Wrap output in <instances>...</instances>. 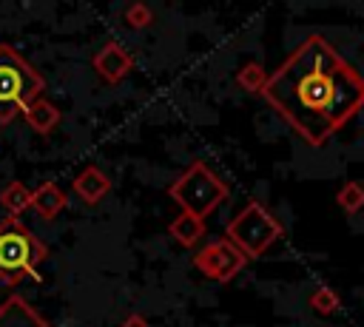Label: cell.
Returning a JSON list of instances; mask_svg holds the SVG:
<instances>
[{
	"mask_svg": "<svg viewBox=\"0 0 364 327\" xmlns=\"http://www.w3.org/2000/svg\"><path fill=\"white\" fill-rule=\"evenodd\" d=\"M262 97L301 142L321 148L364 111V77L327 37L310 34L270 71Z\"/></svg>",
	"mask_w": 364,
	"mask_h": 327,
	"instance_id": "obj_1",
	"label": "cell"
},
{
	"mask_svg": "<svg viewBox=\"0 0 364 327\" xmlns=\"http://www.w3.org/2000/svg\"><path fill=\"white\" fill-rule=\"evenodd\" d=\"M46 91L43 74L9 43H0V125L23 117Z\"/></svg>",
	"mask_w": 364,
	"mask_h": 327,
	"instance_id": "obj_2",
	"label": "cell"
},
{
	"mask_svg": "<svg viewBox=\"0 0 364 327\" xmlns=\"http://www.w3.org/2000/svg\"><path fill=\"white\" fill-rule=\"evenodd\" d=\"M168 196L179 205V210L185 213H193L199 219H208L228 196H230V188L228 182L210 171L202 159H193L171 185H168Z\"/></svg>",
	"mask_w": 364,
	"mask_h": 327,
	"instance_id": "obj_3",
	"label": "cell"
},
{
	"mask_svg": "<svg viewBox=\"0 0 364 327\" xmlns=\"http://www.w3.org/2000/svg\"><path fill=\"white\" fill-rule=\"evenodd\" d=\"M46 256H48L46 242L37 239L23 225V219L6 216L0 222V282L17 284L20 279L31 276Z\"/></svg>",
	"mask_w": 364,
	"mask_h": 327,
	"instance_id": "obj_4",
	"label": "cell"
},
{
	"mask_svg": "<svg viewBox=\"0 0 364 327\" xmlns=\"http://www.w3.org/2000/svg\"><path fill=\"white\" fill-rule=\"evenodd\" d=\"M282 236H284V225L256 199H250L225 227V239L233 242L247 256V262L264 256Z\"/></svg>",
	"mask_w": 364,
	"mask_h": 327,
	"instance_id": "obj_5",
	"label": "cell"
},
{
	"mask_svg": "<svg viewBox=\"0 0 364 327\" xmlns=\"http://www.w3.org/2000/svg\"><path fill=\"white\" fill-rule=\"evenodd\" d=\"M245 264H247V256H245L233 242H228V239H213V242L202 245V247L193 253V267H196L205 279H210V282H216V284L233 282V279L245 270Z\"/></svg>",
	"mask_w": 364,
	"mask_h": 327,
	"instance_id": "obj_6",
	"label": "cell"
},
{
	"mask_svg": "<svg viewBox=\"0 0 364 327\" xmlns=\"http://www.w3.org/2000/svg\"><path fill=\"white\" fill-rule=\"evenodd\" d=\"M91 68H94V74H97L102 82L117 85V82H122V80L131 74L134 57H131V51H125L119 43H105V45L94 54Z\"/></svg>",
	"mask_w": 364,
	"mask_h": 327,
	"instance_id": "obj_7",
	"label": "cell"
},
{
	"mask_svg": "<svg viewBox=\"0 0 364 327\" xmlns=\"http://www.w3.org/2000/svg\"><path fill=\"white\" fill-rule=\"evenodd\" d=\"M71 191L82 205H100L111 193V176L97 165H85L71 179Z\"/></svg>",
	"mask_w": 364,
	"mask_h": 327,
	"instance_id": "obj_8",
	"label": "cell"
},
{
	"mask_svg": "<svg viewBox=\"0 0 364 327\" xmlns=\"http://www.w3.org/2000/svg\"><path fill=\"white\" fill-rule=\"evenodd\" d=\"M0 327H51L26 299L9 296L0 301Z\"/></svg>",
	"mask_w": 364,
	"mask_h": 327,
	"instance_id": "obj_9",
	"label": "cell"
},
{
	"mask_svg": "<svg viewBox=\"0 0 364 327\" xmlns=\"http://www.w3.org/2000/svg\"><path fill=\"white\" fill-rule=\"evenodd\" d=\"M68 205V193L57 185V182H43L34 188V196H31V208L37 210L40 219H57Z\"/></svg>",
	"mask_w": 364,
	"mask_h": 327,
	"instance_id": "obj_10",
	"label": "cell"
},
{
	"mask_svg": "<svg viewBox=\"0 0 364 327\" xmlns=\"http://www.w3.org/2000/svg\"><path fill=\"white\" fill-rule=\"evenodd\" d=\"M205 219H199V216H193V213H185V210H179L173 219H171V225H168V233H171V239L173 242H179L182 247H188V250H193L202 239H205Z\"/></svg>",
	"mask_w": 364,
	"mask_h": 327,
	"instance_id": "obj_11",
	"label": "cell"
},
{
	"mask_svg": "<svg viewBox=\"0 0 364 327\" xmlns=\"http://www.w3.org/2000/svg\"><path fill=\"white\" fill-rule=\"evenodd\" d=\"M23 119H26V125H28L34 134H40V136H48V134H51V131L60 125L63 114H60V108H57L54 102H48L46 97H40L37 102H31V105L26 108Z\"/></svg>",
	"mask_w": 364,
	"mask_h": 327,
	"instance_id": "obj_12",
	"label": "cell"
},
{
	"mask_svg": "<svg viewBox=\"0 0 364 327\" xmlns=\"http://www.w3.org/2000/svg\"><path fill=\"white\" fill-rule=\"evenodd\" d=\"M267 80H270V74L264 71V65H262L259 60H245V63L239 65V71H236V85H239L242 91H247V94H256V97L264 94Z\"/></svg>",
	"mask_w": 364,
	"mask_h": 327,
	"instance_id": "obj_13",
	"label": "cell"
},
{
	"mask_svg": "<svg viewBox=\"0 0 364 327\" xmlns=\"http://www.w3.org/2000/svg\"><path fill=\"white\" fill-rule=\"evenodd\" d=\"M31 196H34V191H28L20 179H11L0 191V208L6 210V216H17L20 219V213L31 208Z\"/></svg>",
	"mask_w": 364,
	"mask_h": 327,
	"instance_id": "obj_14",
	"label": "cell"
},
{
	"mask_svg": "<svg viewBox=\"0 0 364 327\" xmlns=\"http://www.w3.org/2000/svg\"><path fill=\"white\" fill-rule=\"evenodd\" d=\"M336 205L347 213L355 216L364 210V179H347L338 191H336Z\"/></svg>",
	"mask_w": 364,
	"mask_h": 327,
	"instance_id": "obj_15",
	"label": "cell"
},
{
	"mask_svg": "<svg viewBox=\"0 0 364 327\" xmlns=\"http://www.w3.org/2000/svg\"><path fill=\"white\" fill-rule=\"evenodd\" d=\"M307 307H310L313 313H318V316H333V313L341 307V299H338V293H336L330 284H318V287L307 296Z\"/></svg>",
	"mask_w": 364,
	"mask_h": 327,
	"instance_id": "obj_16",
	"label": "cell"
},
{
	"mask_svg": "<svg viewBox=\"0 0 364 327\" xmlns=\"http://www.w3.org/2000/svg\"><path fill=\"white\" fill-rule=\"evenodd\" d=\"M122 20H125V26L128 28H148V26H154V20H156V14H154V9L148 6V3H128L125 9H122Z\"/></svg>",
	"mask_w": 364,
	"mask_h": 327,
	"instance_id": "obj_17",
	"label": "cell"
},
{
	"mask_svg": "<svg viewBox=\"0 0 364 327\" xmlns=\"http://www.w3.org/2000/svg\"><path fill=\"white\" fill-rule=\"evenodd\" d=\"M119 327H151V324H148V318H145L142 313H128V316L119 321Z\"/></svg>",
	"mask_w": 364,
	"mask_h": 327,
	"instance_id": "obj_18",
	"label": "cell"
}]
</instances>
